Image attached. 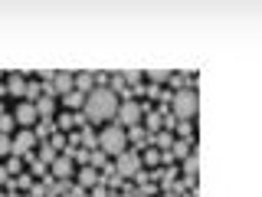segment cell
Masks as SVG:
<instances>
[{"label":"cell","instance_id":"cell-1","mask_svg":"<svg viewBox=\"0 0 262 197\" xmlns=\"http://www.w3.org/2000/svg\"><path fill=\"white\" fill-rule=\"evenodd\" d=\"M89 122L95 125H112L115 112H118V92H112L108 86H95L92 92L85 95V105H82Z\"/></svg>","mask_w":262,"mask_h":197},{"label":"cell","instance_id":"cell-2","mask_svg":"<svg viewBox=\"0 0 262 197\" xmlns=\"http://www.w3.org/2000/svg\"><path fill=\"white\" fill-rule=\"evenodd\" d=\"M98 138V151L102 154H115V158H118L121 151H125L128 148V138H125V128L121 125H102V135H95Z\"/></svg>","mask_w":262,"mask_h":197},{"label":"cell","instance_id":"cell-3","mask_svg":"<svg viewBox=\"0 0 262 197\" xmlns=\"http://www.w3.org/2000/svg\"><path fill=\"white\" fill-rule=\"evenodd\" d=\"M196 92L193 89H177V95H174V115L180 122H190L193 115H196Z\"/></svg>","mask_w":262,"mask_h":197},{"label":"cell","instance_id":"cell-4","mask_svg":"<svg viewBox=\"0 0 262 197\" xmlns=\"http://www.w3.org/2000/svg\"><path fill=\"white\" fill-rule=\"evenodd\" d=\"M138 171H141V154L125 148V151L118 154V161H115V174L118 178H135Z\"/></svg>","mask_w":262,"mask_h":197},{"label":"cell","instance_id":"cell-5","mask_svg":"<svg viewBox=\"0 0 262 197\" xmlns=\"http://www.w3.org/2000/svg\"><path fill=\"white\" fill-rule=\"evenodd\" d=\"M115 125H121V128H131V125H138V122H141V105L138 102H118V112H115Z\"/></svg>","mask_w":262,"mask_h":197},{"label":"cell","instance_id":"cell-6","mask_svg":"<svg viewBox=\"0 0 262 197\" xmlns=\"http://www.w3.org/2000/svg\"><path fill=\"white\" fill-rule=\"evenodd\" d=\"M72 171H76V168H72V154H56V158H53V174H49V178H53V181H69Z\"/></svg>","mask_w":262,"mask_h":197},{"label":"cell","instance_id":"cell-7","mask_svg":"<svg viewBox=\"0 0 262 197\" xmlns=\"http://www.w3.org/2000/svg\"><path fill=\"white\" fill-rule=\"evenodd\" d=\"M13 122L23 125V128L36 125V109H33V102H20V105H16V109H13Z\"/></svg>","mask_w":262,"mask_h":197},{"label":"cell","instance_id":"cell-8","mask_svg":"<svg viewBox=\"0 0 262 197\" xmlns=\"http://www.w3.org/2000/svg\"><path fill=\"white\" fill-rule=\"evenodd\" d=\"M33 145H36V135H33V128H23L20 135H13V151H10V154H16V158H20V154H27Z\"/></svg>","mask_w":262,"mask_h":197},{"label":"cell","instance_id":"cell-9","mask_svg":"<svg viewBox=\"0 0 262 197\" xmlns=\"http://www.w3.org/2000/svg\"><path fill=\"white\" fill-rule=\"evenodd\" d=\"M33 109H36V119H53V112H56V102L49 95H39L36 102H33Z\"/></svg>","mask_w":262,"mask_h":197},{"label":"cell","instance_id":"cell-10","mask_svg":"<svg viewBox=\"0 0 262 197\" xmlns=\"http://www.w3.org/2000/svg\"><path fill=\"white\" fill-rule=\"evenodd\" d=\"M72 89H76V92H92L95 89V72H79V76L72 79Z\"/></svg>","mask_w":262,"mask_h":197},{"label":"cell","instance_id":"cell-11","mask_svg":"<svg viewBox=\"0 0 262 197\" xmlns=\"http://www.w3.org/2000/svg\"><path fill=\"white\" fill-rule=\"evenodd\" d=\"M151 142L158 145V148H164V151H167V148H174V135H170V131H158V135H154Z\"/></svg>","mask_w":262,"mask_h":197},{"label":"cell","instance_id":"cell-12","mask_svg":"<svg viewBox=\"0 0 262 197\" xmlns=\"http://www.w3.org/2000/svg\"><path fill=\"white\" fill-rule=\"evenodd\" d=\"M10 92L13 95H23V92H27V79H23L20 72H13V76H10Z\"/></svg>","mask_w":262,"mask_h":197},{"label":"cell","instance_id":"cell-13","mask_svg":"<svg viewBox=\"0 0 262 197\" xmlns=\"http://www.w3.org/2000/svg\"><path fill=\"white\" fill-rule=\"evenodd\" d=\"M125 138H128V142H135V145H141V142H147L144 128H138V125H131V128H125Z\"/></svg>","mask_w":262,"mask_h":197},{"label":"cell","instance_id":"cell-14","mask_svg":"<svg viewBox=\"0 0 262 197\" xmlns=\"http://www.w3.org/2000/svg\"><path fill=\"white\" fill-rule=\"evenodd\" d=\"M66 105H69V109H82V105H85V95H82V92H76V89H72V92L66 95Z\"/></svg>","mask_w":262,"mask_h":197},{"label":"cell","instance_id":"cell-15","mask_svg":"<svg viewBox=\"0 0 262 197\" xmlns=\"http://www.w3.org/2000/svg\"><path fill=\"white\" fill-rule=\"evenodd\" d=\"M105 158H108V154H102V151L95 148V151L89 154V168H108V164H105Z\"/></svg>","mask_w":262,"mask_h":197},{"label":"cell","instance_id":"cell-16","mask_svg":"<svg viewBox=\"0 0 262 197\" xmlns=\"http://www.w3.org/2000/svg\"><path fill=\"white\" fill-rule=\"evenodd\" d=\"M16 125V122H13V115H7L4 109H0V135H7V131H10Z\"/></svg>","mask_w":262,"mask_h":197},{"label":"cell","instance_id":"cell-17","mask_svg":"<svg viewBox=\"0 0 262 197\" xmlns=\"http://www.w3.org/2000/svg\"><path fill=\"white\" fill-rule=\"evenodd\" d=\"M79 181H82L85 187H92V184H95V168H82V171H79Z\"/></svg>","mask_w":262,"mask_h":197},{"label":"cell","instance_id":"cell-18","mask_svg":"<svg viewBox=\"0 0 262 197\" xmlns=\"http://www.w3.org/2000/svg\"><path fill=\"white\" fill-rule=\"evenodd\" d=\"M196 164H200V158H196V154H187V161H184V171L190 178H196Z\"/></svg>","mask_w":262,"mask_h":197},{"label":"cell","instance_id":"cell-19","mask_svg":"<svg viewBox=\"0 0 262 197\" xmlns=\"http://www.w3.org/2000/svg\"><path fill=\"white\" fill-rule=\"evenodd\" d=\"M158 161H161L158 148H151V151H144V154H141V164H151V168H154V164H158Z\"/></svg>","mask_w":262,"mask_h":197},{"label":"cell","instance_id":"cell-20","mask_svg":"<svg viewBox=\"0 0 262 197\" xmlns=\"http://www.w3.org/2000/svg\"><path fill=\"white\" fill-rule=\"evenodd\" d=\"M39 92H43V86H39V82H27V98H39Z\"/></svg>","mask_w":262,"mask_h":197},{"label":"cell","instance_id":"cell-21","mask_svg":"<svg viewBox=\"0 0 262 197\" xmlns=\"http://www.w3.org/2000/svg\"><path fill=\"white\" fill-rule=\"evenodd\" d=\"M13 151V138L10 135H0V154H10Z\"/></svg>","mask_w":262,"mask_h":197},{"label":"cell","instance_id":"cell-22","mask_svg":"<svg viewBox=\"0 0 262 197\" xmlns=\"http://www.w3.org/2000/svg\"><path fill=\"white\" fill-rule=\"evenodd\" d=\"M147 128L161 131V115H158V112H147Z\"/></svg>","mask_w":262,"mask_h":197},{"label":"cell","instance_id":"cell-23","mask_svg":"<svg viewBox=\"0 0 262 197\" xmlns=\"http://www.w3.org/2000/svg\"><path fill=\"white\" fill-rule=\"evenodd\" d=\"M69 125H79V115H62V119H59V128H69Z\"/></svg>","mask_w":262,"mask_h":197},{"label":"cell","instance_id":"cell-24","mask_svg":"<svg viewBox=\"0 0 262 197\" xmlns=\"http://www.w3.org/2000/svg\"><path fill=\"white\" fill-rule=\"evenodd\" d=\"M147 76H151L154 82H164V79H170V76H167V72H164V69H151V72H147Z\"/></svg>","mask_w":262,"mask_h":197},{"label":"cell","instance_id":"cell-25","mask_svg":"<svg viewBox=\"0 0 262 197\" xmlns=\"http://www.w3.org/2000/svg\"><path fill=\"white\" fill-rule=\"evenodd\" d=\"M20 171V158H13V161H7V174H16Z\"/></svg>","mask_w":262,"mask_h":197},{"label":"cell","instance_id":"cell-26","mask_svg":"<svg viewBox=\"0 0 262 197\" xmlns=\"http://www.w3.org/2000/svg\"><path fill=\"white\" fill-rule=\"evenodd\" d=\"M174 154H180V158H184V154H187V142H174Z\"/></svg>","mask_w":262,"mask_h":197},{"label":"cell","instance_id":"cell-27","mask_svg":"<svg viewBox=\"0 0 262 197\" xmlns=\"http://www.w3.org/2000/svg\"><path fill=\"white\" fill-rule=\"evenodd\" d=\"M95 197H105V187H95Z\"/></svg>","mask_w":262,"mask_h":197},{"label":"cell","instance_id":"cell-28","mask_svg":"<svg viewBox=\"0 0 262 197\" xmlns=\"http://www.w3.org/2000/svg\"><path fill=\"white\" fill-rule=\"evenodd\" d=\"M0 181H7V168H0Z\"/></svg>","mask_w":262,"mask_h":197},{"label":"cell","instance_id":"cell-29","mask_svg":"<svg viewBox=\"0 0 262 197\" xmlns=\"http://www.w3.org/2000/svg\"><path fill=\"white\" fill-rule=\"evenodd\" d=\"M164 197H177V194H174V191H167V194H164Z\"/></svg>","mask_w":262,"mask_h":197},{"label":"cell","instance_id":"cell-30","mask_svg":"<svg viewBox=\"0 0 262 197\" xmlns=\"http://www.w3.org/2000/svg\"><path fill=\"white\" fill-rule=\"evenodd\" d=\"M121 197H135V194H131V191H125V194H121Z\"/></svg>","mask_w":262,"mask_h":197}]
</instances>
